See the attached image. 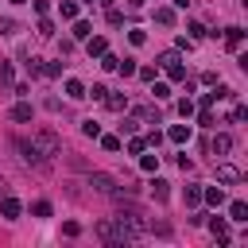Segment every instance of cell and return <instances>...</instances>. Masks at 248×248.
Returning a JSON list of instances; mask_svg holds the SVG:
<instances>
[{
  "label": "cell",
  "instance_id": "1",
  "mask_svg": "<svg viewBox=\"0 0 248 248\" xmlns=\"http://www.w3.org/2000/svg\"><path fill=\"white\" fill-rule=\"evenodd\" d=\"M89 186H93L97 194H108V198H120V182H116L112 174H105V170H93V174H89Z\"/></svg>",
  "mask_w": 248,
  "mask_h": 248
},
{
  "label": "cell",
  "instance_id": "2",
  "mask_svg": "<svg viewBox=\"0 0 248 248\" xmlns=\"http://www.w3.org/2000/svg\"><path fill=\"white\" fill-rule=\"evenodd\" d=\"M35 143H39V151H43V155H58V151H62V140H58L54 132H39V140H35Z\"/></svg>",
  "mask_w": 248,
  "mask_h": 248
},
{
  "label": "cell",
  "instance_id": "3",
  "mask_svg": "<svg viewBox=\"0 0 248 248\" xmlns=\"http://www.w3.org/2000/svg\"><path fill=\"white\" fill-rule=\"evenodd\" d=\"M16 147H19V155H23V163H31V167H39V163L46 159V155L39 151V143H27V140H19Z\"/></svg>",
  "mask_w": 248,
  "mask_h": 248
},
{
  "label": "cell",
  "instance_id": "4",
  "mask_svg": "<svg viewBox=\"0 0 248 248\" xmlns=\"http://www.w3.org/2000/svg\"><path fill=\"white\" fill-rule=\"evenodd\" d=\"M85 50H89V58H101V54L108 50V39H105V35H89V39H85Z\"/></svg>",
  "mask_w": 248,
  "mask_h": 248
},
{
  "label": "cell",
  "instance_id": "5",
  "mask_svg": "<svg viewBox=\"0 0 248 248\" xmlns=\"http://www.w3.org/2000/svg\"><path fill=\"white\" fill-rule=\"evenodd\" d=\"M225 46L229 50H240L244 46V27H225Z\"/></svg>",
  "mask_w": 248,
  "mask_h": 248
},
{
  "label": "cell",
  "instance_id": "6",
  "mask_svg": "<svg viewBox=\"0 0 248 248\" xmlns=\"http://www.w3.org/2000/svg\"><path fill=\"white\" fill-rule=\"evenodd\" d=\"M209 151H213V155L232 151V136H225V132H221V136H213V140H209Z\"/></svg>",
  "mask_w": 248,
  "mask_h": 248
},
{
  "label": "cell",
  "instance_id": "7",
  "mask_svg": "<svg viewBox=\"0 0 248 248\" xmlns=\"http://www.w3.org/2000/svg\"><path fill=\"white\" fill-rule=\"evenodd\" d=\"M217 182H229V186H232V182H240V170H236L232 163H221V167H217Z\"/></svg>",
  "mask_w": 248,
  "mask_h": 248
},
{
  "label": "cell",
  "instance_id": "8",
  "mask_svg": "<svg viewBox=\"0 0 248 248\" xmlns=\"http://www.w3.org/2000/svg\"><path fill=\"white\" fill-rule=\"evenodd\" d=\"M182 205H186V209H198V205H202V186H186V190H182Z\"/></svg>",
  "mask_w": 248,
  "mask_h": 248
},
{
  "label": "cell",
  "instance_id": "9",
  "mask_svg": "<svg viewBox=\"0 0 248 248\" xmlns=\"http://www.w3.org/2000/svg\"><path fill=\"white\" fill-rule=\"evenodd\" d=\"M0 213H4V221H16V217L23 213V205H19L16 198H4V202H0Z\"/></svg>",
  "mask_w": 248,
  "mask_h": 248
},
{
  "label": "cell",
  "instance_id": "10",
  "mask_svg": "<svg viewBox=\"0 0 248 248\" xmlns=\"http://www.w3.org/2000/svg\"><path fill=\"white\" fill-rule=\"evenodd\" d=\"M209 232H213L221 244H229V221H225V217H213V221H209Z\"/></svg>",
  "mask_w": 248,
  "mask_h": 248
},
{
  "label": "cell",
  "instance_id": "11",
  "mask_svg": "<svg viewBox=\"0 0 248 248\" xmlns=\"http://www.w3.org/2000/svg\"><path fill=\"white\" fill-rule=\"evenodd\" d=\"M202 202H209V205H225V190H221V186H205V190H202Z\"/></svg>",
  "mask_w": 248,
  "mask_h": 248
},
{
  "label": "cell",
  "instance_id": "12",
  "mask_svg": "<svg viewBox=\"0 0 248 248\" xmlns=\"http://www.w3.org/2000/svg\"><path fill=\"white\" fill-rule=\"evenodd\" d=\"M66 97H70V101H81V97H85V85H81L78 78H66Z\"/></svg>",
  "mask_w": 248,
  "mask_h": 248
},
{
  "label": "cell",
  "instance_id": "13",
  "mask_svg": "<svg viewBox=\"0 0 248 248\" xmlns=\"http://www.w3.org/2000/svg\"><path fill=\"white\" fill-rule=\"evenodd\" d=\"M31 116H35V108H31V105H27V101H19V105H16V108H12V120H19V124H27V120H31Z\"/></svg>",
  "mask_w": 248,
  "mask_h": 248
},
{
  "label": "cell",
  "instance_id": "14",
  "mask_svg": "<svg viewBox=\"0 0 248 248\" xmlns=\"http://www.w3.org/2000/svg\"><path fill=\"white\" fill-rule=\"evenodd\" d=\"M163 70H167V78H170V81H186V66H182V58H178V62H170V66H163Z\"/></svg>",
  "mask_w": 248,
  "mask_h": 248
},
{
  "label": "cell",
  "instance_id": "15",
  "mask_svg": "<svg viewBox=\"0 0 248 248\" xmlns=\"http://www.w3.org/2000/svg\"><path fill=\"white\" fill-rule=\"evenodd\" d=\"M167 136H170V140H174V143H186V140H190V136H194V132H190V124H174V128H170V132H167Z\"/></svg>",
  "mask_w": 248,
  "mask_h": 248
},
{
  "label": "cell",
  "instance_id": "16",
  "mask_svg": "<svg viewBox=\"0 0 248 248\" xmlns=\"http://www.w3.org/2000/svg\"><path fill=\"white\" fill-rule=\"evenodd\" d=\"M58 16L62 19H78V0H58Z\"/></svg>",
  "mask_w": 248,
  "mask_h": 248
},
{
  "label": "cell",
  "instance_id": "17",
  "mask_svg": "<svg viewBox=\"0 0 248 248\" xmlns=\"http://www.w3.org/2000/svg\"><path fill=\"white\" fill-rule=\"evenodd\" d=\"M229 221H248V205L244 202H232L229 205Z\"/></svg>",
  "mask_w": 248,
  "mask_h": 248
},
{
  "label": "cell",
  "instance_id": "18",
  "mask_svg": "<svg viewBox=\"0 0 248 248\" xmlns=\"http://www.w3.org/2000/svg\"><path fill=\"white\" fill-rule=\"evenodd\" d=\"M155 23L170 27V23H174V8H155Z\"/></svg>",
  "mask_w": 248,
  "mask_h": 248
},
{
  "label": "cell",
  "instance_id": "19",
  "mask_svg": "<svg viewBox=\"0 0 248 248\" xmlns=\"http://www.w3.org/2000/svg\"><path fill=\"white\" fill-rule=\"evenodd\" d=\"M93 35V23H85V19H74V39H89Z\"/></svg>",
  "mask_w": 248,
  "mask_h": 248
},
{
  "label": "cell",
  "instance_id": "20",
  "mask_svg": "<svg viewBox=\"0 0 248 248\" xmlns=\"http://www.w3.org/2000/svg\"><path fill=\"white\" fill-rule=\"evenodd\" d=\"M136 116H140V120H147V124H151V120L159 124V108H155V105H143V108H136Z\"/></svg>",
  "mask_w": 248,
  "mask_h": 248
},
{
  "label": "cell",
  "instance_id": "21",
  "mask_svg": "<svg viewBox=\"0 0 248 248\" xmlns=\"http://www.w3.org/2000/svg\"><path fill=\"white\" fill-rule=\"evenodd\" d=\"M151 194H155V202H167V194H170V190H167V182H163V178H155V182H151Z\"/></svg>",
  "mask_w": 248,
  "mask_h": 248
},
{
  "label": "cell",
  "instance_id": "22",
  "mask_svg": "<svg viewBox=\"0 0 248 248\" xmlns=\"http://www.w3.org/2000/svg\"><path fill=\"white\" fill-rule=\"evenodd\" d=\"M116 70H120V78H132V74H136V58H124V62H116Z\"/></svg>",
  "mask_w": 248,
  "mask_h": 248
},
{
  "label": "cell",
  "instance_id": "23",
  "mask_svg": "<svg viewBox=\"0 0 248 248\" xmlns=\"http://www.w3.org/2000/svg\"><path fill=\"white\" fill-rule=\"evenodd\" d=\"M105 105H108V108H112V112H120V108H124V105H128V101H124V97H120V93H112V97H108V93H105Z\"/></svg>",
  "mask_w": 248,
  "mask_h": 248
},
{
  "label": "cell",
  "instance_id": "24",
  "mask_svg": "<svg viewBox=\"0 0 248 248\" xmlns=\"http://www.w3.org/2000/svg\"><path fill=\"white\" fill-rule=\"evenodd\" d=\"M81 132H85L89 140H97V136H101V124H97V120H81Z\"/></svg>",
  "mask_w": 248,
  "mask_h": 248
},
{
  "label": "cell",
  "instance_id": "25",
  "mask_svg": "<svg viewBox=\"0 0 248 248\" xmlns=\"http://www.w3.org/2000/svg\"><path fill=\"white\" fill-rule=\"evenodd\" d=\"M155 167H159V155H140V170H147V174H151Z\"/></svg>",
  "mask_w": 248,
  "mask_h": 248
},
{
  "label": "cell",
  "instance_id": "26",
  "mask_svg": "<svg viewBox=\"0 0 248 248\" xmlns=\"http://www.w3.org/2000/svg\"><path fill=\"white\" fill-rule=\"evenodd\" d=\"M128 39H132V46H143V43H147V31H140V27H132V31H128Z\"/></svg>",
  "mask_w": 248,
  "mask_h": 248
},
{
  "label": "cell",
  "instance_id": "27",
  "mask_svg": "<svg viewBox=\"0 0 248 248\" xmlns=\"http://www.w3.org/2000/svg\"><path fill=\"white\" fill-rule=\"evenodd\" d=\"M101 147L105 151H120V136H101Z\"/></svg>",
  "mask_w": 248,
  "mask_h": 248
},
{
  "label": "cell",
  "instance_id": "28",
  "mask_svg": "<svg viewBox=\"0 0 248 248\" xmlns=\"http://www.w3.org/2000/svg\"><path fill=\"white\" fill-rule=\"evenodd\" d=\"M0 85H12V62H0Z\"/></svg>",
  "mask_w": 248,
  "mask_h": 248
},
{
  "label": "cell",
  "instance_id": "29",
  "mask_svg": "<svg viewBox=\"0 0 248 248\" xmlns=\"http://www.w3.org/2000/svg\"><path fill=\"white\" fill-rule=\"evenodd\" d=\"M151 93H155V101H163V97H170V85H167V81H155Z\"/></svg>",
  "mask_w": 248,
  "mask_h": 248
},
{
  "label": "cell",
  "instance_id": "30",
  "mask_svg": "<svg viewBox=\"0 0 248 248\" xmlns=\"http://www.w3.org/2000/svg\"><path fill=\"white\" fill-rule=\"evenodd\" d=\"M178 112H182V120H186V116H194V101H190V97H182V101H178Z\"/></svg>",
  "mask_w": 248,
  "mask_h": 248
},
{
  "label": "cell",
  "instance_id": "31",
  "mask_svg": "<svg viewBox=\"0 0 248 248\" xmlns=\"http://www.w3.org/2000/svg\"><path fill=\"white\" fill-rule=\"evenodd\" d=\"M39 35L50 39V35H54V23H50V19H39Z\"/></svg>",
  "mask_w": 248,
  "mask_h": 248
},
{
  "label": "cell",
  "instance_id": "32",
  "mask_svg": "<svg viewBox=\"0 0 248 248\" xmlns=\"http://www.w3.org/2000/svg\"><path fill=\"white\" fill-rule=\"evenodd\" d=\"M116 62H120V58H116V54H108V50H105V54H101V66H105V70H116Z\"/></svg>",
  "mask_w": 248,
  "mask_h": 248
},
{
  "label": "cell",
  "instance_id": "33",
  "mask_svg": "<svg viewBox=\"0 0 248 248\" xmlns=\"http://www.w3.org/2000/svg\"><path fill=\"white\" fill-rule=\"evenodd\" d=\"M27 74L39 78V74H43V58H31V62H27Z\"/></svg>",
  "mask_w": 248,
  "mask_h": 248
},
{
  "label": "cell",
  "instance_id": "34",
  "mask_svg": "<svg viewBox=\"0 0 248 248\" xmlns=\"http://www.w3.org/2000/svg\"><path fill=\"white\" fill-rule=\"evenodd\" d=\"M136 74H140L143 81H155V66H136Z\"/></svg>",
  "mask_w": 248,
  "mask_h": 248
},
{
  "label": "cell",
  "instance_id": "35",
  "mask_svg": "<svg viewBox=\"0 0 248 248\" xmlns=\"http://www.w3.org/2000/svg\"><path fill=\"white\" fill-rule=\"evenodd\" d=\"M105 93H108L105 85H93V89H85V97H93V101H105Z\"/></svg>",
  "mask_w": 248,
  "mask_h": 248
},
{
  "label": "cell",
  "instance_id": "36",
  "mask_svg": "<svg viewBox=\"0 0 248 248\" xmlns=\"http://www.w3.org/2000/svg\"><path fill=\"white\" fill-rule=\"evenodd\" d=\"M198 124H205V128H209V124H213V108H205V105H202V112H198Z\"/></svg>",
  "mask_w": 248,
  "mask_h": 248
},
{
  "label": "cell",
  "instance_id": "37",
  "mask_svg": "<svg viewBox=\"0 0 248 248\" xmlns=\"http://www.w3.org/2000/svg\"><path fill=\"white\" fill-rule=\"evenodd\" d=\"M35 217H50V202H35Z\"/></svg>",
  "mask_w": 248,
  "mask_h": 248
},
{
  "label": "cell",
  "instance_id": "38",
  "mask_svg": "<svg viewBox=\"0 0 248 248\" xmlns=\"http://www.w3.org/2000/svg\"><path fill=\"white\" fill-rule=\"evenodd\" d=\"M62 232H66V236H78V232H81V225H78V221H66V225H62Z\"/></svg>",
  "mask_w": 248,
  "mask_h": 248
},
{
  "label": "cell",
  "instance_id": "39",
  "mask_svg": "<svg viewBox=\"0 0 248 248\" xmlns=\"http://www.w3.org/2000/svg\"><path fill=\"white\" fill-rule=\"evenodd\" d=\"M0 35H16V19H0Z\"/></svg>",
  "mask_w": 248,
  "mask_h": 248
},
{
  "label": "cell",
  "instance_id": "40",
  "mask_svg": "<svg viewBox=\"0 0 248 248\" xmlns=\"http://www.w3.org/2000/svg\"><path fill=\"white\" fill-rule=\"evenodd\" d=\"M108 23H112V27H120V23H124V16H120L116 8H108Z\"/></svg>",
  "mask_w": 248,
  "mask_h": 248
},
{
  "label": "cell",
  "instance_id": "41",
  "mask_svg": "<svg viewBox=\"0 0 248 248\" xmlns=\"http://www.w3.org/2000/svg\"><path fill=\"white\" fill-rule=\"evenodd\" d=\"M43 74H46V78H58V74H62V66H58V62H50V66H43Z\"/></svg>",
  "mask_w": 248,
  "mask_h": 248
},
{
  "label": "cell",
  "instance_id": "42",
  "mask_svg": "<svg viewBox=\"0 0 248 248\" xmlns=\"http://www.w3.org/2000/svg\"><path fill=\"white\" fill-rule=\"evenodd\" d=\"M170 4H174V8H190L194 0H170Z\"/></svg>",
  "mask_w": 248,
  "mask_h": 248
},
{
  "label": "cell",
  "instance_id": "43",
  "mask_svg": "<svg viewBox=\"0 0 248 248\" xmlns=\"http://www.w3.org/2000/svg\"><path fill=\"white\" fill-rule=\"evenodd\" d=\"M12 4H27V0H12Z\"/></svg>",
  "mask_w": 248,
  "mask_h": 248
},
{
  "label": "cell",
  "instance_id": "44",
  "mask_svg": "<svg viewBox=\"0 0 248 248\" xmlns=\"http://www.w3.org/2000/svg\"><path fill=\"white\" fill-rule=\"evenodd\" d=\"M85 4H93V0H85Z\"/></svg>",
  "mask_w": 248,
  "mask_h": 248
}]
</instances>
